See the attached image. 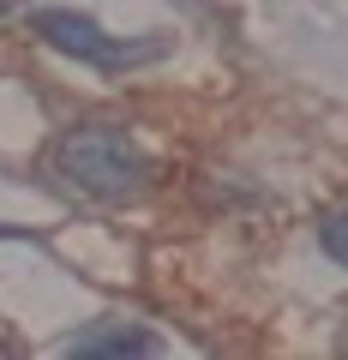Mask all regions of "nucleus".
<instances>
[{
	"label": "nucleus",
	"mask_w": 348,
	"mask_h": 360,
	"mask_svg": "<svg viewBox=\"0 0 348 360\" xmlns=\"http://www.w3.org/2000/svg\"><path fill=\"white\" fill-rule=\"evenodd\" d=\"M54 174L96 205H132L150 186V156L127 127H72L54 144Z\"/></svg>",
	"instance_id": "obj_1"
},
{
	"label": "nucleus",
	"mask_w": 348,
	"mask_h": 360,
	"mask_svg": "<svg viewBox=\"0 0 348 360\" xmlns=\"http://www.w3.org/2000/svg\"><path fill=\"white\" fill-rule=\"evenodd\" d=\"M37 37L49 42V49L72 54V60L103 66V72H120V66H144V60H162V37H144V42L108 37L96 18L66 13V6H49V13H37Z\"/></svg>",
	"instance_id": "obj_2"
},
{
	"label": "nucleus",
	"mask_w": 348,
	"mask_h": 360,
	"mask_svg": "<svg viewBox=\"0 0 348 360\" xmlns=\"http://www.w3.org/2000/svg\"><path fill=\"white\" fill-rule=\"evenodd\" d=\"M72 354H156V336L150 330H84L72 342Z\"/></svg>",
	"instance_id": "obj_3"
},
{
	"label": "nucleus",
	"mask_w": 348,
	"mask_h": 360,
	"mask_svg": "<svg viewBox=\"0 0 348 360\" xmlns=\"http://www.w3.org/2000/svg\"><path fill=\"white\" fill-rule=\"evenodd\" d=\"M318 246L336 258V264H348V210H336V217L318 222Z\"/></svg>",
	"instance_id": "obj_4"
},
{
	"label": "nucleus",
	"mask_w": 348,
	"mask_h": 360,
	"mask_svg": "<svg viewBox=\"0 0 348 360\" xmlns=\"http://www.w3.org/2000/svg\"><path fill=\"white\" fill-rule=\"evenodd\" d=\"M13 6H18V0H0V13H13Z\"/></svg>",
	"instance_id": "obj_5"
}]
</instances>
